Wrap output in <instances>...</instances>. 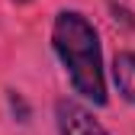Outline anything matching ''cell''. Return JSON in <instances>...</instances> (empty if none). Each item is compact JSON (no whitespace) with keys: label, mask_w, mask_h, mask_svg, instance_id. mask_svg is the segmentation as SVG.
I'll use <instances>...</instances> for the list:
<instances>
[{"label":"cell","mask_w":135,"mask_h":135,"mask_svg":"<svg viewBox=\"0 0 135 135\" xmlns=\"http://www.w3.org/2000/svg\"><path fill=\"white\" fill-rule=\"evenodd\" d=\"M52 52L64 68L71 90L90 106H106V64L97 26L80 10H58L52 20Z\"/></svg>","instance_id":"1"},{"label":"cell","mask_w":135,"mask_h":135,"mask_svg":"<svg viewBox=\"0 0 135 135\" xmlns=\"http://www.w3.org/2000/svg\"><path fill=\"white\" fill-rule=\"evenodd\" d=\"M58 135H109V129L77 100H55Z\"/></svg>","instance_id":"2"},{"label":"cell","mask_w":135,"mask_h":135,"mask_svg":"<svg viewBox=\"0 0 135 135\" xmlns=\"http://www.w3.org/2000/svg\"><path fill=\"white\" fill-rule=\"evenodd\" d=\"M113 84L129 106H135V52H116L113 58Z\"/></svg>","instance_id":"3"},{"label":"cell","mask_w":135,"mask_h":135,"mask_svg":"<svg viewBox=\"0 0 135 135\" xmlns=\"http://www.w3.org/2000/svg\"><path fill=\"white\" fill-rule=\"evenodd\" d=\"M7 100H10L13 116H20V122H29V106H26V100L16 93V90H7Z\"/></svg>","instance_id":"4"},{"label":"cell","mask_w":135,"mask_h":135,"mask_svg":"<svg viewBox=\"0 0 135 135\" xmlns=\"http://www.w3.org/2000/svg\"><path fill=\"white\" fill-rule=\"evenodd\" d=\"M13 3H29V0H13Z\"/></svg>","instance_id":"5"}]
</instances>
